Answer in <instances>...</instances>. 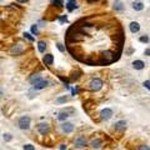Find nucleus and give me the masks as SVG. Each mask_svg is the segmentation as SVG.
Instances as JSON below:
<instances>
[{"label": "nucleus", "instance_id": "31", "mask_svg": "<svg viewBox=\"0 0 150 150\" xmlns=\"http://www.w3.org/2000/svg\"><path fill=\"white\" fill-rule=\"evenodd\" d=\"M60 22H61V23H66V22H68V19H66V16H63V18H60Z\"/></svg>", "mask_w": 150, "mask_h": 150}, {"label": "nucleus", "instance_id": "33", "mask_svg": "<svg viewBox=\"0 0 150 150\" xmlns=\"http://www.w3.org/2000/svg\"><path fill=\"white\" fill-rule=\"evenodd\" d=\"M18 3H28L29 0H16Z\"/></svg>", "mask_w": 150, "mask_h": 150}, {"label": "nucleus", "instance_id": "23", "mask_svg": "<svg viewBox=\"0 0 150 150\" xmlns=\"http://www.w3.org/2000/svg\"><path fill=\"white\" fill-rule=\"evenodd\" d=\"M38 31H39L38 25H31V33H33L34 35H38Z\"/></svg>", "mask_w": 150, "mask_h": 150}, {"label": "nucleus", "instance_id": "29", "mask_svg": "<svg viewBox=\"0 0 150 150\" xmlns=\"http://www.w3.org/2000/svg\"><path fill=\"white\" fill-rule=\"evenodd\" d=\"M143 85L145 86L146 89H149V90H150V80H146V81H144V84H143Z\"/></svg>", "mask_w": 150, "mask_h": 150}, {"label": "nucleus", "instance_id": "22", "mask_svg": "<svg viewBox=\"0 0 150 150\" xmlns=\"http://www.w3.org/2000/svg\"><path fill=\"white\" fill-rule=\"evenodd\" d=\"M23 149L24 150H35V148H34V145H31V144H25V145L23 146Z\"/></svg>", "mask_w": 150, "mask_h": 150}, {"label": "nucleus", "instance_id": "27", "mask_svg": "<svg viewBox=\"0 0 150 150\" xmlns=\"http://www.w3.org/2000/svg\"><path fill=\"white\" fill-rule=\"evenodd\" d=\"M54 5H56L58 8H61L63 6V3H61V0H54Z\"/></svg>", "mask_w": 150, "mask_h": 150}, {"label": "nucleus", "instance_id": "18", "mask_svg": "<svg viewBox=\"0 0 150 150\" xmlns=\"http://www.w3.org/2000/svg\"><path fill=\"white\" fill-rule=\"evenodd\" d=\"M70 115H69V113L68 111H61L60 114H59V116H58V119L60 120V122H64V120H66L68 118H69Z\"/></svg>", "mask_w": 150, "mask_h": 150}, {"label": "nucleus", "instance_id": "4", "mask_svg": "<svg viewBox=\"0 0 150 150\" xmlns=\"http://www.w3.org/2000/svg\"><path fill=\"white\" fill-rule=\"evenodd\" d=\"M111 116H113V110L109 109V108H105V109H103V110L100 111V118H101L103 120H109Z\"/></svg>", "mask_w": 150, "mask_h": 150}, {"label": "nucleus", "instance_id": "17", "mask_svg": "<svg viewBox=\"0 0 150 150\" xmlns=\"http://www.w3.org/2000/svg\"><path fill=\"white\" fill-rule=\"evenodd\" d=\"M40 79H41V76H40L39 74H34V75H31V76L29 78V81H30V83H31V84L34 85V84H35L36 81H39Z\"/></svg>", "mask_w": 150, "mask_h": 150}, {"label": "nucleus", "instance_id": "32", "mask_svg": "<svg viewBox=\"0 0 150 150\" xmlns=\"http://www.w3.org/2000/svg\"><path fill=\"white\" fill-rule=\"evenodd\" d=\"M144 54H145V55H148V56H150V49H146L145 51H144Z\"/></svg>", "mask_w": 150, "mask_h": 150}, {"label": "nucleus", "instance_id": "5", "mask_svg": "<svg viewBox=\"0 0 150 150\" xmlns=\"http://www.w3.org/2000/svg\"><path fill=\"white\" fill-rule=\"evenodd\" d=\"M50 130V126L48 123H40L39 125H38V131L41 134V135H46L48 133H49Z\"/></svg>", "mask_w": 150, "mask_h": 150}, {"label": "nucleus", "instance_id": "34", "mask_svg": "<svg viewBox=\"0 0 150 150\" xmlns=\"http://www.w3.org/2000/svg\"><path fill=\"white\" fill-rule=\"evenodd\" d=\"M3 95V89H0V96Z\"/></svg>", "mask_w": 150, "mask_h": 150}, {"label": "nucleus", "instance_id": "30", "mask_svg": "<svg viewBox=\"0 0 150 150\" xmlns=\"http://www.w3.org/2000/svg\"><path fill=\"white\" fill-rule=\"evenodd\" d=\"M72 93H73V95H76V94L79 93V89H73Z\"/></svg>", "mask_w": 150, "mask_h": 150}, {"label": "nucleus", "instance_id": "20", "mask_svg": "<svg viewBox=\"0 0 150 150\" xmlns=\"http://www.w3.org/2000/svg\"><path fill=\"white\" fill-rule=\"evenodd\" d=\"M139 41H140V43H149V36L148 35H141L140 36V38H139Z\"/></svg>", "mask_w": 150, "mask_h": 150}, {"label": "nucleus", "instance_id": "7", "mask_svg": "<svg viewBox=\"0 0 150 150\" xmlns=\"http://www.w3.org/2000/svg\"><path fill=\"white\" fill-rule=\"evenodd\" d=\"M86 145V139L84 136H78L75 139V146L76 148H84Z\"/></svg>", "mask_w": 150, "mask_h": 150}, {"label": "nucleus", "instance_id": "24", "mask_svg": "<svg viewBox=\"0 0 150 150\" xmlns=\"http://www.w3.org/2000/svg\"><path fill=\"white\" fill-rule=\"evenodd\" d=\"M24 38H26L29 41H34V38L31 36V34H29V33H24Z\"/></svg>", "mask_w": 150, "mask_h": 150}, {"label": "nucleus", "instance_id": "25", "mask_svg": "<svg viewBox=\"0 0 150 150\" xmlns=\"http://www.w3.org/2000/svg\"><path fill=\"white\" fill-rule=\"evenodd\" d=\"M56 48L60 50L61 53H64V51H65V46H64V45H63L61 43H58V44H56Z\"/></svg>", "mask_w": 150, "mask_h": 150}, {"label": "nucleus", "instance_id": "3", "mask_svg": "<svg viewBox=\"0 0 150 150\" xmlns=\"http://www.w3.org/2000/svg\"><path fill=\"white\" fill-rule=\"evenodd\" d=\"M48 85H49V81H48L46 79L41 78L39 81H36L35 84L33 85V89H34V90H41V89H45Z\"/></svg>", "mask_w": 150, "mask_h": 150}, {"label": "nucleus", "instance_id": "11", "mask_svg": "<svg viewBox=\"0 0 150 150\" xmlns=\"http://www.w3.org/2000/svg\"><path fill=\"white\" fill-rule=\"evenodd\" d=\"M43 61L45 65L50 66V65H53V63H54V56H53L51 54H46V55H44Z\"/></svg>", "mask_w": 150, "mask_h": 150}, {"label": "nucleus", "instance_id": "14", "mask_svg": "<svg viewBox=\"0 0 150 150\" xmlns=\"http://www.w3.org/2000/svg\"><path fill=\"white\" fill-rule=\"evenodd\" d=\"M131 5H133V9H134L135 11H141V10H144V4L141 1H139V0L134 1Z\"/></svg>", "mask_w": 150, "mask_h": 150}, {"label": "nucleus", "instance_id": "19", "mask_svg": "<svg viewBox=\"0 0 150 150\" xmlns=\"http://www.w3.org/2000/svg\"><path fill=\"white\" fill-rule=\"evenodd\" d=\"M45 49H46V43L45 41H39L38 43V50L40 53H45Z\"/></svg>", "mask_w": 150, "mask_h": 150}, {"label": "nucleus", "instance_id": "8", "mask_svg": "<svg viewBox=\"0 0 150 150\" xmlns=\"http://www.w3.org/2000/svg\"><path fill=\"white\" fill-rule=\"evenodd\" d=\"M11 54H15V55H19V54H22L23 51H24V46H23L22 44H18V45H15L11 48Z\"/></svg>", "mask_w": 150, "mask_h": 150}, {"label": "nucleus", "instance_id": "10", "mask_svg": "<svg viewBox=\"0 0 150 150\" xmlns=\"http://www.w3.org/2000/svg\"><path fill=\"white\" fill-rule=\"evenodd\" d=\"M114 128H115V130H120V131H123V130L126 129V122H125V120H120V122L115 123Z\"/></svg>", "mask_w": 150, "mask_h": 150}, {"label": "nucleus", "instance_id": "21", "mask_svg": "<svg viewBox=\"0 0 150 150\" xmlns=\"http://www.w3.org/2000/svg\"><path fill=\"white\" fill-rule=\"evenodd\" d=\"M66 101H68V98H66V96H60V98H58L56 99L58 104H64V103H66Z\"/></svg>", "mask_w": 150, "mask_h": 150}, {"label": "nucleus", "instance_id": "2", "mask_svg": "<svg viewBox=\"0 0 150 150\" xmlns=\"http://www.w3.org/2000/svg\"><path fill=\"white\" fill-rule=\"evenodd\" d=\"M90 90H93V91H98L100 90L101 88H103V80L99 78H94L91 79V81H90Z\"/></svg>", "mask_w": 150, "mask_h": 150}, {"label": "nucleus", "instance_id": "16", "mask_svg": "<svg viewBox=\"0 0 150 150\" xmlns=\"http://www.w3.org/2000/svg\"><path fill=\"white\" fill-rule=\"evenodd\" d=\"M114 9L116 10V11H123V10H124L122 0H115L114 1Z\"/></svg>", "mask_w": 150, "mask_h": 150}, {"label": "nucleus", "instance_id": "12", "mask_svg": "<svg viewBox=\"0 0 150 150\" xmlns=\"http://www.w3.org/2000/svg\"><path fill=\"white\" fill-rule=\"evenodd\" d=\"M65 6H66V9H68L69 11H73V10L78 9V5H76V1H75V0H69V1L65 4Z\"/></svg>", "mask_w": 150, "mask_h": 150}, {"label": "nucleus", "instance_id": "9", "mask_svg": "<svg viewBox=\"0 0 150 150\" xmlns=\"http://www.w3.org/2000/svg\"><path fill=\"white\" fill-rule=\"evenodd\" d=\"M129 29H130V31H131L133 34H135V33H138V31L140 30V24L136 22H131L130 25H129Z\"/></svg>", "mask_w": 150, "mask_h": 150}, {"label": "nucleus", "instance_id": "15", "mask_svg": "<svg viewBox=\"0 0 150 150\" xmlns=\"http://www.w3.org/2000/svg\"><path fill=\"white\" fill-rule=\"evenodd\" d=\"M101 145H103V143H101L100 139H94V140H91V143H90V146H91L93 149H99Z\"/></svg>", "mask_w": 150, "mask_h": 150}, {"label": "nucleus", "instance_id": "1", "mask_svg": "<svg viewBox=\"0 0 150 150\" xmlns=\"http://www.w3.org/2000/svg\"><path fill=\"white\" fill-rule=\"evenodd\" d=\"M30 118L29 116H22L19 120H18V125H19V128L22 129V130H28L30 129Z\"/></svg>", "mask_w": 150, "mask_h": 150}, {"label": "nucleus", "instance_id": "28", "mask_svg": "<svg viewBox=\"0 0 150 150\" xmlns=\"http://www.w3.org/2000/svg\"><path fill=\"white\" fill-rule=\"evenodd\" d=\"M138 150H150V148L148 146V145H140Z\"/></svg>", "mask_w": 150, "mask_h": 150}, {"label": "nucleus", "instance_id": "6", "mask_svg": "<svg viewBox=\"0 0 150 150\" xmlns=\"http://www.w3.org/2000/svg\"><path fill=\"white\" fill-rule=\"evenodd\" d=\"M61 129H63V131H64V133L69 134V133H73V130H74V125H73L72 123L64 122L63 124H61Z\"/></svg>", "mask_w": 150, "mask_h": 150}, {"label": "nucleus", "instance_id": "26", "mask_svg": "<svg viewBox=\"0 0 150 150\" xmlns=\"http://www.w3.org/2000/svg\"><path fill=\"white\" fill-rule=\"evenodd\" d=\"M11 139H13V136L10 134H4V140L5 141H11Z\"/></svg>", "mask_w": 150, "mask_h": 150}, {"label": "nucleus", "instance_id": "13", "mask_svg": "<svg viewBox=\"0 0 150 150\" xmlns=\"http://www.w3.org/2000/svg\"><path fill=\"white\" fill-rule=\"evenodd\" d=\"M133 68L135 70H143L144 68H145V64L141 60H135V61H133Z\"/></svg>", "mask_w": 150, "mask_h": 150}]
</instances>
